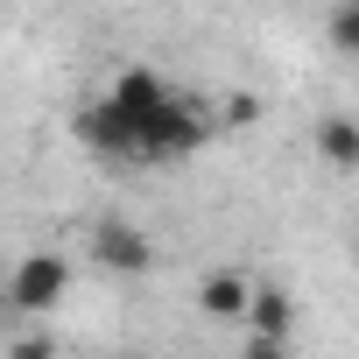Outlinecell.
<instances>
[{
  "mask_svg": "<svg viewBox=\"0 0 359 359\" xmlns=\"http://www.w3.org/2000/svg\"><path fill=\"white\" fill-rule=\"evenodd\" d=\"M205 141H212V113H205L191 92H176L155 120L134 127V162H184V155H198Z\"/></svg>",
  "mask_w": 359,
  "mask_h": 359,
  "instance_id": "6da1fadb",
  "label": "cell"
},
{
  "mask_svg": "<svg viewBox=\"0 0 359 359\" xmlns=\"http://www.w3.org/2000/svg\"><path fill=\"white\" fill-rule=\"evenodd\" d=\"M0 289H8V310L15 317H50L64 303V289H71V261L64 254H29L15 268V282H0Z\"/></svg>",
  "mask_w": 359,
  "mask_h": 359,
  "instance_id": "7a4b0ae2",
  "label": "cell"
},
{
  "mask_svg": "<svg viewBox=\"0 0 359 359\" xmlns=\"http://www.w3.org/2000/svg\"><path fill=\"white\" fill-rule=\"evenodd\" d=\"M169 99H176V85H169L162 71H148V64H127V71H120V78L106 85V106H113V113H120L127 127L155 120V113H162Z\"/></svg>",
  "mask_w": 359,
  "mask_h": 359,
  "instance_id": "3957f363",
  "label": "cell"
},
{
  "mask_svg": "<svg viewBox=\"0 0 359 359\" xmlns=\"http://www.w3.org/2000/svg\"><path fill=\"white\" fill-rule=\"evenodd\" d=\"M92 261L106 275H148L155 268V240L141 226H127V219H99L92 226Z\"/></svg>",
  "mask_w": 359,
  "mask_h": 359,
  "instance_id": "277c9868",
  "label": "cell"
},
{
  "mask_svg": "<svg viewBox=\"0 0 359 359\" xmlns=\"http://www.w3.org/2000/svg\"><path fill=\"white\" fill-rule=\"evenodd\" d=\"M78 141H85L92 155H106V162H134V127H127L106 99H92V106L78 113Z\"/></svg>",
  "mask_w": 359,
  "mask_h": 359,
  "instance_id": "5b68a950",
  "label": "cell"
},
{
  "mask_svg": "<svg viewBox=\"0 0 359 359\" xmlns=\"http://www.w3.org/2000/svg\"><path fill=\"white\" fill-rule=\"evenodd\" d=\"M254 338H289L296 331V303H289V289H275V282H254V296H247V317H240Z\"/></svg>",
  "mask_w": 359,
  "mask_h": 359,
  "instance_id": "8992f818",
  "label": "cell"
},
{
  "mask_svg": "<svg viewBox=\"0 0 359 359\" xmlns=\"http://www.w3.org/2000/svg\"><path fill=\"white\" fill-rule=\"evenodd\" d=\"M247 296H254V282H247L240 268H219V275H205V289H198L205 317H219V324H240V317H247Z\"/></svg>",
  "mask_w": 359,
  "mask_h": 359,
  "instance_id": "52a82bcc",
  "label": "cell"
},
{
  "mask_svg": "<svg viewBox=\"0 0 359 359\" xmlns=\"http://www.w3.org/2000/svg\"><path fill=\"white\" fill-rule=\"evenodd\" d=\"M317 155L331 169H359V120H345V113L317 120Z\"/></svg>",
  "mask_w": 359,
  "mask_h": 359,
  "instance_id": "ba28073f",
  "label": "cell"
},
{
  "mask_svg": "<svg viewBox=\"0 0 359 359\" xmlns=\"http://www.w3.org/2000/svg\"><path fill=\"white\" fill-rule=\"evenodd\" d=\"M324 36H331V50H345V57H359V0H345V8L331 15V29H324Z\"/></svg>",
  "mask_w": 359,
  "mask_h": 359,
  "instance_id": "9c48e42d",
  "label": "cell"
},
{
  "mask_svg": "<svg viewBox=\"0 0 359 359\" xmlns=\"http://www.w3.org/2000/svg\"><path fill=\"white\" fill-rule=\"evenodd\" d=\"M8 359H64V352H57L43 331H29V338H15V345H8Z\"/></svg>",
  "mask_w": 359,
  "mask_h": 359,
  "instance_id": "30bf717a",
  "label": "cell"
},
{
  "mask_svg": "<svg viewBox=\"0 0 359 359\" xmlns=\"http://www.w3.org/2000/svg\"><path fill=\"white\" fill-rule=\"evenodd\" d=\"M240 359H289V338H247Z\"/></svg>",
  "mask_w": 359,
  "mask_h": 359,
  "instance_id": "8fae6325",
  "label": "cell"
},
{
  "mask_svg": "<svg viewBox=\"0 0 359 359\" xmlns=\"http://www.w3.org/2000/svg\"><path fill=\"white\" fill-rule=\"evenodd\" d=\"M0 310H8V289H0Z\"/></svg>",
  "mask_w": 359,
  "mask_h": 359,
  "instance_id": "7c38bea8",
  "label": "cell"
}]
</instances>
